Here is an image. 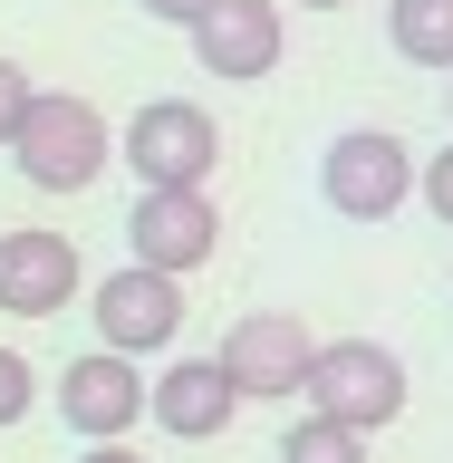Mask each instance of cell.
<instances>
[{
  "label": "cell",
  "instance_id": "cell-1",
  "mask_svg": "<svg viewBox=\"0 0 453 463\" xmlns=\"http://www.w3.org/2000/svg\"><path fill=\"white\" fill-rule=\"evenodd\" d=\"M10 165H20V184H39V194H87L97 174L116 165V126L87 97H68V87H39L20 116V136H10Z\"/></svg>",
  "mask_w": 453,
  "mask_h": 463
},
{
  "label": "cell",
  "instance_id": "cell-2",
  "mask_svg": "<svg viewBox=\"0 0 453 463\" xmlns=\"http://www.w3.org/2000/svg\"><path fill=\"white\" fill-rule=\"evenodd\" d=\"M415 184H425V165H415V145L386 136V126H347V136H328V155H318V194H328V213H347V222L405 213Z\"/></svg>",
  "mask_w": 453,
  "mask_h": 463
},
{
  "label": "cell",
  "instance_id": "cell-3",
  "mask_svg": "<svg viewBox=\"0 0 453 463\" xmlns=\"http://www.w3.org/2000/svg\"><path fill=\"white\" fill-rule=\"evenodd\" d=\"M309 415H338L357 434H386L405 415V357L376 338H328L309 367Z\"/></svg>",
  "mask_w": 453,
  "mask_h": 463
},
{
  "label": "cell",
  "instance_id": "cell-4",
  "mask_svg": "<svg viewBox=\"0 0 453 463\" xmlns=\"http://www.w3.org/2000/svg\"><path fill=\"white\" fill-rule=\"evenodd\" d=\"M116 165H136L145 184H203V174L222 165V126H212V107H193V97H155V107L126 116Z\"/></svg>",
  "mask_w": 453,
  "mask_h": 463
},
{
  "label": "cell",
  "instance_id": "cell-5",
  "mask_svg": "<svg viewBox=\"0 0 453 463\" xmlns=\"http://www.w3.org/2000/svg\"><path fill=\"white\" fill-rule=\"evenodd\" d=\"M212 357L231 367V386H241L251 405H270V396H309L318 338H309V318H289V309H241Z\"/></svg>",
  "mask_w": 453,
  "mask_h": 463
},
{
  "label": "cell",
  "instance_id": "cell-6",
  "mask_svg": "<svg viewBox=\"0 0 453 463\" xmlns=\"http://www.w3.org/2000/svg\"><path fill=\"white\" fill-rule=\"evenodd\" d=\"M58 415H68L78 444H116L136 415H155V376H136L126 347H87V357H68V376H58Z\"/></svg>",
  "mask_w": 453,
  "mask_h": 463
},
{
  "label": "cell",
  "instance_id": "cell-7",
  "mask_svg": "<svg viewBox=\"0 0 453 463\" xmlns=\"http://www.w3.org/2000/svg\"><path fill=\"white\" fill-rule=\"evenodd\" d=\"M126 241H136V260H155V270H203V260L222 251V213H212V194L203 184H145L136 213H126Z\"/></svg>",
  "mask_w": 453,
  "mask_h": 463
},
{
  "label": "cell",
  "instance_id": "cell-8",
  "mask_svg": "<svg viewBox=\"0 0 453 463\" xmlns=\"http://www.w3.org/2000/svg\"><path fill=\"white\" fill-rule=\"evenodd\" d=\"M184 328V280L155 270V260H126L97 280V347H126V357H155Z\"/></svg>",
  "mask_w": 453,
  "mask_h": 463
},
{
  "label": "cell",
  "instance_id": "cell-9",
  "mask_svg": "<svg viewBox=\"0 0 453 463\" xmlns=\"http://www.w3.org/2000/svg\"><path fill=\"white\" fill-rule=\"evenodd\" d=\"M78 280H87V260L68 232H39V222L0 232V309L10 318H58L78 299Z\"/></svg>",
  "mask_w": 453,
  "mask_h": 463
},
{
  "label": "cell",
  "instance_id": "cell-10",
  "mask_svg": "<svg viewBox=\"0 0 453 463\" xmlns=\"http://www.w3.org/2000/svg\"><path fill=\"white\" fill-rule=\"evenodd\" d=\"M193 58L212 78H231V87L270 78L280 68V0H212L193 20Z\"/></svg>",
  "mask_w": 453,
  "mask_h": 463
},
{
  "label": "cell",
  "instance_id": "cell-11",
  "mask_svg": "<svg viewBox=\"0 0 453 463\" xmlns=\"http://www.w3.org/2000/svg\"><path fill=\"white\" fill-rule=\"evenodd\" d=\"M241 386H231V367L222 357H174L165 376H155V425L174 434V444H212V434L241 415Z\"/></svg>",
  "mask_w": 453,
  "mask_h": 463
},
{
  "label": "cell",
  "instance_id": "cell-12",
  "mask_svg": "<svg viewBox=\"0 0 453 463\" xmlns=\"http://www.w3.org/2000/svg\"><path fill=\"white\" fill-rule=\"evenodd\" d=\"M386 39L415 68H453V0H386Z\"/></svg>",
  "mask_w": 453,
  "mask_h": 463
},
{
  "label": "cell",
  "instance_id": "cell-13",
  "mask_svg": "<svg viewBox=\"0 0 453 463\" xmlns=\"http://www.w3.org/2000/svg\"><path fill=\"white\" fill-rule=\"evenodd\" d=\"M280 463H367V434L338 425V415H299L280 434Z\"/></svg>",
  "mask_w": 453,
  "mask_h": 463
},
{
  "label": "cell",
  "instance_id": "cell-14",
  "mask_svg": "<svg viewBox=\"0 0 453 463\" xmlns=\"http://www.w3.org/2000/svg\"><path fill=\"white\" fill-rule=\"evenodd\" d=\"M29 396H39L29 357H20V347H0V425H20V415H29Z\"/></svg>",
  "mask_w": 453,
  "mask_h": 463
},
{
  "label": "cell",
  "instance_id": "cell-15",
  "mask_svg": "<svg viewBox=\"0 0 453 463\" xmlns=\"http://www.w3.org/2000/svg\"><path fill=\"white\" fill-rule=\"evenodd\" d=\"M29 97H39V87H29L20 68H10V58H0V145L20 136V116H29Z\"/></svg>",
  "mask_w": 453,
  "mask_h": 463
},
{
  "label": "cell",
  "instance_id": "cell-16",
  "mask_svg": "<svg viewBox=\"0 0 453 463\" xmlns=\"http://www.w3.org/2000/svg\"><path fill=\"white\" fill-rule=\"evenodd\" d=\"M415 194L434 203V222H453V145H444V155L425 165V184H415Z\"/></svg>",
  "mask_w": 453,
  "mask_h": 463
},
{
  "label": "cell",
  "instance_id": "cell-17",
  "mask_svg": "<svg viewBox=\"0 0 453 463\" xmlns=\"http://www.w3.org/2000/svg\"><path fill=\"white\" fill-rule=\"evenodd\" d=\"M145 10H155V20H184V29H193L203 10H212V0H145Z\"/></svg>",
  "mask_w": 453,
  "mask_h": 463
},
{
  "label": "cell",
  "instance_id": "cell-18",
  "mask_svg": "<svg viewBox=\"0 0 453 463\" xmlns=\"http://www.w3.org/2000/svg\"><path fill=\"white\" fill-rule=\"evenodd\" d=\"M78 463H145V454H126V434H116V444H78Z\"/></svg>",
  "mask_w": 453,
  "mask_h": 463
},
{
  "label": "cell",
  "instance_id": "cell-19",
  "mask_svg": "<svg viewBox=\"0 0 453 463\" xmlns=\"http://www.w3.org/2000/svg\"><path fill=\"white\" fill-rule=\"evenodd\" d=\"M299 10H347V0H299Z\"/></svg>",
  "mask_w": 453,
  "mask_h": 463
},
{
  "label": "cell",
  "instance_id": "cell-20",
  "mask_svg": "<svg viewBox=\"0 0 453 463\" xmlns=\"http://www.w3.org/2000/svg\"><path fill=\"white\" fill-rule=\"evenodd\" d=\"M444 107H453V87H444Z\"/></svg>",
  "mask_w": 453,
  "mask_h": 463
}]
</instances>
